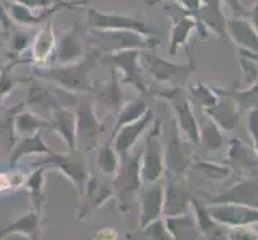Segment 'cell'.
<instances>
[{
  "label": "cell",
  "mask_w": 258,
  "mask_h": 240,
  "mask_svg": "<svg viewBox=\"0 0 258 240\" xmlns=\"http://www.w3.org/2000/svg\"><path fill=\"white\" fill-rule=\"evenodd\" d=\"M103 53L96 47L88 45L85 56L81 61L69 64H47L34 66L32 74L39 80H45L71 93H90L93 88L92 74L101 63Z\"/></svg>",
  "instance_id": "cell-1"
},
{
  "label": "cell",
  "mask_w": 258,
  "mask_h": 240,
  "mask_svg": "<svg viewBox=\"0 0 258 240\" xmlns=\"http://www.w3.org/2000/svg\"><path fill=\"white\" fill-rule=\"evenodd\" d=\"M88 45L96 47L103 55L123 50H156L162 37L143 35L135 31H82Z\"/></svg>",
  "instance_id": "cell-2"
},
{
  "label": "cell",
  "mask_w": 258,
  "mask_h": 240,
  "mask_svg": "<svg viewBox=\"0 0 258 240\" xmlns=\"http://www.w3.org/2000/svg\"><path fill=\"white\" fill-rule=\"evenodd\" d=\"M140 155L141 150H138L135 155L130 152L127 157H122L117 172L111 178L114 199L117 202V210L122 215H127L132 210L133 203L138 199L140 191L145 184L140 170Z\"/></svg>",
  "instance_id": "cell-3"
},
{
  "label": "cell",
  "mask_w": 258,
  "mask_h": 240,
  "mask_svg": "<svg viewBox=\"0 0 258 240\" xmlns=\"http://www.w3.org/2000/svg\"><path fill=\"white\" fill-rule=\"evenodd\" d=\"M87 31H135L143 35H156L161 37V34L156 28L148 24L140 15H125L103 12L95 7H87Z\"/></svg>",
  "instance_id": "cell-4"
},
{
  "label": "cell",
  "mask_w": 258,
  "mask_h": 240,
  "mask_svg": "<svg viewBox=\"0 0 258 240\" xmlns=\"http://www.w3.org/2000/svg\"><path fill=\"white\" fill-rule=\"evenodd\" d=\"M141 63L151 77L165 88L184 87L196 69L194 59H189L188 63H173L161 58L154 50H141Z\"/></svg>",
  "instance_id": "cell-5"
},
{
  "label": "cell",
  "mask_w": 258,
  "mask_h": 240,
  "mask_svg": "<svg viewBox=\"0 0 258 240\" xmlns=\"http://www.w3.org/2000/svg\"><path fill=\"white\" fill-rule=\"evenodd\" d=\"M43 165L51 167L53 170L63 175L66 180L74 186L77 195L82 192L84 186L87 183V178L90 176L88 170V164L85 158V152L79 149H68V152H55L51 150L50 154H45V157L40 158L39 162H35L32 167Z\"/></svg>",
  "instance_id": "cell-6"
},
{
  "label": "cell",
  "mask_w": 258,
  "mask_h": 240,
  "mask_svg": "<svg viewBox=\"0 0 258 240\" xmlns=\"http://www.w3.org/2000/svg\"><path fill=\"white\" fill-rule=\"evenodd\" d=\"M145 146L140 155V170L143 183L149 184L159 181L165 173V147L162 143V120L157 119L149 127Z\"/></svg>",
  "instance_id": "cell-7"
},
{
  "label": "cell",
  "mask_w": 258,
  "mask_h": 240,
  "mask_svg": "<svg viewBox=\"0 0 258 240\" xmlns=\"http://www.w3.org/2000/svg\"><path fill=\"white\" fill-rule=\"evenodd\" d=\"M24 104L28 106L29 111L48 119V115L56 108H61V106L69 108V106L77 104V98L74 96V93L66 92L53 84L51 88L42 85L37 77H35L29 84L28 98H26Z\"/></svg>",
  "instance_id": "cell-8"
},
{
  "label": "cell",
  "mask_w": 258,
  "mask_h": 240,
  "mask_svg": "<svg viewBox=\"0 0 258 240\" xmlns=\"http://www.w3.org/2000/svg\"><path fill=\"white\" fill-rule=\"evenodd\" d=\"M156 96L172 104L176 130L181 131V135L186 138L188 143L198 144L199 143V131H201L199 122L192 112V104L188 98H186L183 87H173V88L164 87V90L156 92Z\"/></svg>",
  "instance_id": "cell-9"
},
{
  "label": "cell",
  "mask_w": 258,
  "mask_h": 240,
  "mask_svg": "<svg viewBox=\"0 0 258 240\" xmlns=\"http://www.w3.org/2000/svg\"><path fill=\"white\" fill-rule=\"evenodd\" d=\"M106 131L104 123L100 120V114L92 101H81L76 109V144L82 152H92L98 147L103 133Z\"/></svg>",
  "instance_id": "cell-10"
},
{
  "label": "cell",
  "mask_w": 258,
  "mask_h": 240,
  "mask_svg": "<svg viewBox=\"0 0 258 240\" xmlns=\"http://www.w3.org/2000/svg\"><path fill=\"white\" fill-rule=\"evenodd\" d=\"M111 199H114V188L111 178L103 175H90L87 178L82 192L79 194L77 219L85 221L93 216V213L103 208Z\"/></svg>",
  "instance_id": "cell-11"
},
{
  "label": "cell",
  "mask_w": 258,
  "mask_h": 240,
  "mask_svg": "<svg viewBox=\"0 0 258 240\" xmlns=\"http://www.w3.org/2000/svg\"><path fill=\"white\" fill-rule=\"evenodd\" d=\"M101 63H108L117 72H120V82L133 87L138 93L146 95L149 92L148 84L141 70V50H123L108 53L101 58Z\"/></svg>",
  "instance_id": "cell-12"
},
{
  "label": "cell",
  "mask_w": 258,
  "mask_h": 240,
  "mask_svg": "<svg viewBox=\"0 0 258 240\" xmlns=\"http://www.w3.org/2000/svg\"><path fill=\"white\" fill-rule=\"evenodd\" d=\"M90 93H95V108L101 115H117L120 108L125 103V95L122 92V82L117 75V70L111 67V75L106 82H93Z\"/></svg>",
  "instance_id": "cell-13"
},
{
  "label": "cell",
  "mask_w": 258,
  "mask_h": 240,
  "mask_svg": "<svg viewBox=\"0 0 258 240\" xmlns=\"http://www.w3.org/2000/svg\"><path fill=\"white\" fill-rule=\"evenodd\" d=\"M207 208L212 218L225 227H250L258 224V208L253 207L237 205V203H215V205H207Z\"/></svg>",
  "instance_id": "cell-14"
},
{
  "label": "cell",
  "mask_w": 258,
  "mask_h": 240,
  "mask_svg": "<svg viewBox=\"0 0 258 240\" xmlns=\"http://www.w3.org/2000/svg\"><path fill=\"white\" fill-rule=\"evenodd\" d=\"M164 194H165V181L159 180L146 184L140 191V223L138 229L148 226L154 219L162 216L164 210Z\"/></svg>",
  "instance_id": "cell-15"
},
{
  "label": "cell",
  "mask_w": 258,
  "mask_h": 240,
  "mask_svg": "<svg viewBox=\"0 0 258 240\" xmlns=\"http://www.w3.org/2000/svg\"><path fill=\"white\" fill-rule=\"evenodd\" d=\"M207 205L215 203H237V205H247L258 208V178H247L231 186L229 189L213 194L206 197Z\"/></svg>",
  "instance_id": "cell-16"
},
{
  "label": "cell",
  "mask_w": 258,
  "mask_h": 240,
  "mask_svg": "<svg viewBox=\"0 0 258 240\" xmlns=\"http://www.w3.org/2000/svg\"><path fill=\"white\" fill-rule=\"evenodd\" d=\"M154 119H156L154 111L149 108L138 120L128 123V125H125V127H122L114 136H111L112 146L115 150H117L120 158L127 157L132 152L135 144L138 143V139L145 135L151 125H153Z\"/></svg>",
  "instance_id": "cell-17"
},
{
  "label": "cell",
  "mask_w": 258,
  "mask_h": 240,
  "mask_svg": "<svg viewBox=\"0 0 258 240\" xmlns=\"http://www.w3.org/2000/svg\"><path fill=\"white\" fill-rule=\"evenodd\" d=\"M56 34L53 31L51 20L39 26L37 34L32 37L31 42V55L29 58H21L23 64H34V66H47L56 47Z\"/></svg>",
  "instance_id": "cell-18"
},
{
  "label": "cell",
  "mask_w": 258,
  "mask_h": 240,
  "mask_svg": "<svg viewBox=\"0 0 258 240\" xmlns=\"http://www.w3.org/2000/svg\"><path fill=\"white\" fill-rule=\"evenodd\" d=\"M87 53V47L84 45L82 31L77 29V26L73 29H68L61 34V37L56 40V47L53 51L50 63L51 64H69L81 61Z\"/></svg>",
  "instance_id": "cell-19"
},
{
  "label": "cell",
  "mask_w": 258,
  "mask_h": 240,
  "mask_svg": "<svg viewBox=\"0 0 258 240\" xmlns=\"http://www.w3.org/2000/svg\"><path fill=\"white\" fill-rule=\"evenodd\" d=\"M43 232V216L42 210L31 208L28 213H24L20 218H16L10 223H7L4 227H0V240L10 235H21L29 240H37L42 237Z\"/></svg>",
  "instance_id": "cell-20"
},
{
  "label": "cell",
  "mask_w": 258,
  "mask_h": 240,
  "mask_svg": "<svg viewBox=\"0 0 258 240\" xmlns=\"http://www.w3.org/2000/svg\"><path fill=\"white\" fill-rule=\"evenodd\" d=\"M215 92L220 96L217 104L210 106L207 109H202V112L209 115L223 131H233L237 127L239 117H241L242 114L237 109L236 101L223 92V88H215Z\"/></svg>",
  "instance_id": "cell-21"
},
{
  "label": "cell",
  "mask_w": 258,
  "mask_h": 240,
  "mask_svg": "<svg viewBox=\"0 0 258 240\" xmlns=\"http://www.w3.org/2000/svg\"><path fill=\"white\" fill-rule=\"evenodd\" d=\"M192 155L183 147L180 136L175 133L165 147V168L170 172L173 180L186 181L189 170H192Z\"/></svg>",
  "instance_id": "cell-22"
},
{
  "label": "cell",
  "mask_w": 258,
  "mask_h": 240,
  "mask_svg": "<svg viewBox=\"0 0 258 240\" xmlns=\"http://www.w3.org/2000/svg\"><path fill=\"white\" fill-rule=\"evenodd\" d=\"M191 195L186 188L184 181L170 180L165 183V194H164V210L162 216H176L189 213L191 207Z\"/></svg>",
  "instance_id": "cell-23"
},
{
  "label": "cell",
  "mask_w": 258,
  "mask_h": 240,
  "mask_svg": "<svg viewBox=\"0 0 258 240\" xmlns=\"http://www.w3.org/2000/svg\"><path fill=\"white\" fill-rule=\"evenodd\" d=\"M50 130L64 141L68 149H77L76 144V112L71 108H56L48 115Z\"/></svg>",
  "instance_id": "cell-24"
},
{
  "label": "cell",
  "mask_w": 258,
  "mask_h": 240,
  "mask_svg": "<svg viewBox=\"0 0 258 240\" xmlns=\"http://www.w3.org/2000/svg\"><path fill=\"white\" fill-rule=\"evenodd\" d=\"M226 29L229 40L233 39L239 48L258 53V32L245 16H233L226 21Z\"/></svg>",
  "instance_id": "cell-25"
},
{
  "label": "cell",
  "mask_w": 258,
  "mask_h": 240,
  "mask_svg": "<svg viewBox=\"0 0 258 240\" xmlns=\"http://www.w3.org/2000/svg\"><path fill=\"white\" fill-rule=\"evenodd\" d=\"M196 31V20L191 13H181L172 16V29H170V47L168 55L173 56L180 48H186L189 55V37Z\"/></svg>",
  "instance_id": "cell-26"
},
{
  "label": "cell",
  "mask_w": 258,
  "mask_h": 240,
  "mask_svg": "<svg viewBox=\"0 0 258 240\" xmlns=\"http://www.w3.org/2000/svg\"><path fill=\"white\" fill-rule=\"evenodd\" d=\"M51 149L42 138L40 133L26 136V138H16L15 144L10 149V155H8V167L15 168L23 157L28 155H45L50 154Z\"/></svg>",
  "instance_id": "cell-27"
},
{
  "label": "cell",
  "mask_w": 258,
  "mask_h": 240,
  "mask_svg": "<svg viewBox=\"0 0 258 240\" xmlns=\"http://www.w3.org/2000/svg\"><path fill=\"white\" fill-rule=\"evenodd\" d=\"M191 207L194 210V219L196 224H198V229L201 232V237L204 238H228V235H225V226L217 223L215 219L212 218V215L209 213L207 203L204 205L202 202H199L198 199H191Z\"/></svg>",
  "instance_id": "cell-28"
},
{
  "label": "cell",
  "mask_w": 258,
  "mask_h": 240,
  "mask_svg": "<svg viewBox=\"0 0 258 240\" xmlns=\"http://www.w3.org/2000/svg\"><path fill=\"white\" fill-rule=\"evenodd\" d=\"M42 130H50V123L45 117L35 114L29 109H20L13 119V131L16 138H26L39 133Z\"/></svg>",
  "instance_id": "cell-29"
},
{
  "label": "cell",
  "mask_w": 258,
  "mask_h": 240,
  "mask_svg": "<svg viewBox=\"0 0 258 240\" xmlns=\"http://www.w3.org/2000/svg\"><path fill=\"white\" fill-rule=\"evenodd\" d=\"M164 223L168 234L175 240H196L201 238V232L196 224V219L189 215H176V216H164Z\"/></svg>",
  "instance_id": "cell-30"
},
{
  "label": "cell",
  "mask_w": 258,
  "mask_h": 240,
  "mask_svg": "<svg viewBox=\"0 0 258 240\" xmlns=\"http://www.w3.org/2000/svg\"><path fill=\"white\" fill-rule=\"evenodd\" d=\"M45 178H47V168L43 165H37L35 170H32L24 181V191L28 192L32 208L42 210V207L47 202V194H45Z\"/></svg>",
  "instance_id": "cell-31"
},
{
  "label": "cell",
  "mask_w": 258,
  "mask_h": 240,
  "mask_svg": "<svg viewBox=\"0 0 258 240\" xmlns=\"http://www.w3.org/2000/svg\"><path fill=\"white\" fill-rule=\"evenodd\" d=\"M228 160L229 167L236 170L248 172L252 168L258 167V155L255 150L248 149L245 143H242L239 138L229 139V149H228Z\"/></svg>",
  "instance_id": "cell-32"
},
{
  "label": "cell",
  "mask_w": 258,
  "mask_h": 240,
  "mask_svg": "<svg viewBox=\"0 0 258 240\" xmlns=\"http://www.w3.org/2000/svg\"><path fill=\"white\" fill-rule=\"evenodd\" d=\"M148 109H149V106L146 104L145 98H141V96L125 101L120 108V111L117 112V115H115V122H114L111 136H114L122 127H125V125H128V123L138 120Z\"/></svg>",
  "instance_id": "cell-33"
},
{
  "label": "cell",
  "mask_w": 258,
  "mask_h": 240,
  "mask_svg": "<svg viewBox=\"0 0 258 240\" xmlns=\"http://www.w3.org/2000/svg\"><path fill=\"white\" fill-rule=\"evenodd\" d=\"M98 152H96V167L98 172L103 176L112 178L117 172V168L120 165V155L117 154V150L114 149L112 141H106L104 144L98 146Z\"/></svg>",
  "instance_id": "cell-34"
},
{
  "label": "cell",
  "mask_w": 258,
  "mask_h": 240,
  "mask_svg": "<svg viewBox=\"0 0 258 240\" xmlns=\"http://www.w3.org/2000/svg\"><path fill=\"white\" fill-rule=\"evenodd\" d=\"M202 115L206 117L204 123H199V143H202L204 149L206 150H218L221 146H223L225 139H223V135H221V128L217 125L215 122H213L209 115H206L202 112Z\"/></svg>",
  "instance_id": "cell-35"
},
{
  "label": "cell",
  "mask_w": 258,
  "mask_h": 240,
  "mask_svg": "<svg viewBox=\"0 0 258 240\" xmlns=\"http://www.w3.org/2000/svg\"><path fill=\"white\" fill-rule=\"evenodd\" d=\"M20 64V61L13 59L7 66L0 67V108L5 101V98L10 95L23 80L15 75V66Z\"/></svg>",
  "instance_id": "cell-36"
},
{
  "label": "cell",
  "mask_w": 258,
  "mask_h": 240,
  "mask_svg": "<svg viewBox=\"0 0 258 240\" xmlns=\"http://www.w3.org/2000/svg\"><path fill=\"white\" fill-rule=\"evenodd\" d=\"M223 92L236 101L237 109L241 111V114L252 111V109H258V82L247 87L242 92H228L225 88H223Z\"/></svg>",
  "instance_id": "cell-37"
},
{
  "label": "cell",
  "mask_w": 258,
  "mask_h": 240,
  "mask_svg": "<svg viewBox=\"0 0 258 240\" xmlns=\"http://www.w3.org/2000/svg\"><path fill=\"white\" fill-rule=\"evenodd\" d=\"M192 168L215 181L226 180L231 175V172H233V168L229 165H220L217 162H210V160H202V158L192 160Z\"/></svg>",
  "instance_id": "cell-38"
},
{
  "label": "cell",
  "mask_w": 258,
  "mask_h": 240,
  "mask_svg": "<svg viewBox=\"0 0 258 240\" xmlns=\"http://www.w3.org/2000/svg\"><path fill=\"white\" fill-rule=\"evenodd\" d=\"M189 95L192 98V103L201 106L202 109H207L210 106L217 104L218 101V93L215 92V88H212L202 82H198L196 85L189 87Z\"/></svg>",
  "instance_id": "cell-39"
},
{
  "label": "cell",
  "mask_w": 258,
  "mask_h": 240,
  "mask_svg": "<svg viewBox=\"0 0 258 240\" xmlns=\"http://www.w3.org/2000/svg\"><path fill=\"white\" fill-rule=\"evenodd\" d=\"M32 37L29 32L21 29H12L10 32V45H8V53L13 55V58H21L24 51L31 47Z\"/></svg>",
  "instance_id": "cell-40"
},
{
  "label": "cell",
  "mask_w": 258,
  "mask_h": 240,
  "mask_svg": "<svg viewBox=\"0 0 258 240\" xmlns=\"http://www.w3.org/2000/svg\"><path fill=\"white\" fill-rule=\"evenodd\" d=\"M138 238H148V240H170L172 235L168 234V230L165 227L164 218H157L153 223H149L148 226L138 229Z\"/></svg>",
  "instance_id": "cell-41"
},
{
  "label": "cell",
  "mask_w": 258,
  "mask_h": 240,
  "mask_svg": "<svg viewBox=\"0 0 258 240\" xmlns=\"http://www.w3.org/2000/svg\"><path fill=\"white\" fill-rule=\"evenodd\" d=\"M23 104H24V101L20 103V104H16L15 108L8 109L7 114H5V117L0 119V138L8 141L10 149H12V146L15 144V141H16L15 131H13V119H15V114L23 108Z\"/></svg>",
  "instance_id": "cell-42"
},
{
  "label": "cell",
  "mask_w": 258,
  "mask_h": 240,
  "mask_svg": "<svg viewBox=\"0 0 258 240\" xmlns=\"http://www.w3.org/2000/svg\"><path fill=\"white\" fill-rule=\"evenodd\" d=\"M242 67V75H244V85L250 87L258 82V61L248 56H241L239 59Z\"/></svg>",
  "instance_id": "cell-43"
},
{
  "label": "cell",
  "mask_w": 258,
  "mask_h": 240,
  "mask_svg": "<svg viewBox=\"0 0 258 240\" xmlns=\"http://www.w3.org/2000/svg\"><path fill=\"white\" fill-rule=\"evenodd\" d=\"M165 2H176L178 5H180L181 8H184V10L191 15H194L201 7V0H148V7L153 8L157 4H165Z\"/></svg>",
  "instance_id": "cell-44"
},
{
  "label": "cell",
  "mask_w": 258,
  "mask_h": 240,
  "mask_svg": "<svg viewBox=\"0 0 258 240\" xmlns=\"http://www.w3.org/2000/svg\"><path fill=\"white\" fill-rule=\"evenodd\" d=\"M12 2L21 4L24 7L31 8V10H47V8L55 7L61 0H12Z\"/></svg>",
  "instance_id": "cell-45"
},
{
  "label": "cell",
  "mask_w": 258,
  "mask_h": 240,
  "mask_svg": "<svg viewBox=\"0 0 258 240\" xmlns=\"http://www.w3.org/2000/svg\"><path fill=\"white\" fill-rule=\"evenodd\" d=\"M248 133L253 141V150L258 155V109H252L248 114Z\"/></svg>",
  "instance_id": "cell-46"
},
{
  "label": "cell",
  "mask_w": 258,
  "mask_h": 240,
  "mask_svg": "<svg viewBox=\"0 0 258 240\" xmlns=\"http://www.w3.org/2000/svg\"><path fill=\"white\" fill-rule=\"evenodd\" d=\"M228 238H258V232L255 230H250L248 226H239V227H231V232L228 235Z\"/></svg>",
  "instance_id": "cell-47"
},
{
  "label": "cell",
  "mask_w": 258,
  "mask_h": 240,
  "mask_svg": "<svg viewBox=\"0 0 258 240\" xmlns=\"http://www.w3.org/2000/svg\"><path fill=\"white\" fill-rule=\"evenodd\" d=\"M92 238H95V240H115V238H119V232L114 227H103V229L95 230Z\"/></svg>",
  "instance_id": "cell-48"
},
{
  "label": "cell",
  "mask_w": 258,
  "mask_h": 240,
  "mask_svg": "<svg viewBox=\"0 0 258 240\" xmlns=\"http://www.w3.org/2000/svg\"><path fill=\"white\" fill-rule=\"evenodd\" d=\"M223 4H226L228 5V8L231 12H233V15L234 16H245V8L241 5V2L239 0H221Z\"/></svg>",
  "instance_id": "cell-49"
},
{
  "label": "cell",
  "mask_w": 258,
  "mask_h": 240,
  "mask_svg": "<svg viewBox=\"0 0 258 240\" xmlns=\"http://www.w3.org/2000/svg\"><path fill=\"white\" fill-rule=\"evenodd\" d=\"M245 16L250 18V23H252V26L255 28V31L258 32V0L255 2V5L250 8V10H247V12H245Z\"/></svg>",
  "instance_id": "cell-50"
}]
</instances>
